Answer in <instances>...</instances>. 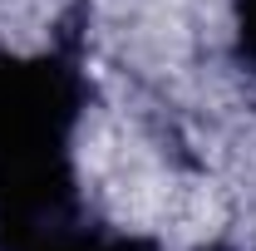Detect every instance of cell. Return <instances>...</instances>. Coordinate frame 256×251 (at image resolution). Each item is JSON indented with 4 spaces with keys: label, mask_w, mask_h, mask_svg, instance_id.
Listing matches in <instances>:
<instances>
[{
    "label": "cell",
    "mask_w": 256,
    "mask_h": 251,
    "mask_svg": "<svg viewBox=\"0 0 256 251\" xmlns=\"http://www.w3.org/2000/svg\"><path fill=\"white\" fill-rule=\"evenodd\" d=\"M79 118V54L0 50V251H98L74 172Z\"/></svg>",
    "instance_id": "6da1fadb"
},
{
    "label": "cell",
    "mask_w": 256,
    "mask_h": 251,
    "mask_svg": "<svg viewBox=\"0 0 256 251\" xmlns=\"http://www.w3.org/2000/svg\"><path fill=\"white\" fill-rule=\"evenodd\" d=\"M236 54L256 69V0H236Z\"/></svg>",
    "instance_id": "7a4b0ae2"
},
{
    "label": "cell",
    "mask_w": 256,
    "mask_h": 251,
    "mask_svg": "<svg viewBox=\"0 0 256 251\" xmlns=\"http://www.w3.org/2000/svg\"><path fill=\"white\" fill-rule=\"evenodd\" d=\"M98 251H158V246H153L148 236H108V232H104Z\"/></svg>",
    "instance_id": "3957f363"
},
{
    "label": "cell",
    "mask_w": 256,
    "mask_h": 251,
    "mask_svg": "<svg viewBox=\"0 0 256 251\" xmlns=\"http://www.w3.org/2000/svg\"><path fill=\"white\" fill-rule=\"evenodd\" d=\"M207 251H232V246H207Z\"/></svg>",
    "instance_id": "277c9868"
}]
</instances>
